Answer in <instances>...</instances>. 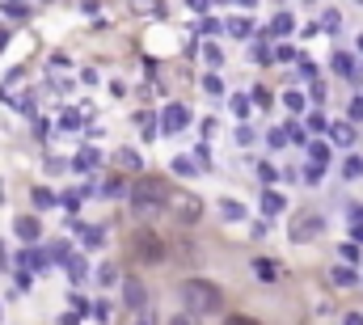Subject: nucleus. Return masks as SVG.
I'll use <instances>...</instances> for the list:
<instances>
[{"label": "nucleus", "mask_w": 363, "mask_h": 325, "mask_svg": "<svg viewBox=\"0 0 363 325\" xmlns=\"http://www.w3.org/2000/svg\"><path fill=\"white\" fill-rule=\"evenodd\" d=\"M131 253L140 258V262H148V266H157V262H165L169 258V245H165V237H157V233H135L131 237Z\"/></svg>", "instance_id": "obj_3"}, {"label": "nucleus", "mask_w": 363, "mask_h": 325, "mask_svg": "<svg viewBox=\"0 0 363 325\" xmlns=\"http://www.w3.org/2000/svg\"><path fill=\"white\" fill-rule=\"evenodd\" d=\"M169 203L178 207V220H182V224H194L199 215H203V203H199L194 194H186V190H169Z\"/></svg>", "instance_id": "obj_5"}, {"label": "nucleus", "mask_w": 363, "mask_h": 325, "mask_svg": "<svg viewBox=\"0 0 363 325\" xmlns=\"http://www.w3.org/2000/svg\"><path fill=\"white\" fill-rule=\"evenodd\" d=\"M224 325H262V321H253V317H245V312H233V317H224Z\"/></svg>", "instance_id": "obj_13"}, {"label": "nucleus", "mask_w": 363, "mask_h": 325, "mask_svg": "<svg viewBox=\"0 0 363 325\" xmlns=\"http://www.w3.org/2000/svg\"><path fill=\"white\" fill-rule=\"evenodd\" d=\"M334 135H338L342 144H351V127H346V123H338V127H334Z\"/></svg>", "instance_id": "obj_15"}, {"label": "nucleus", "mask_w": 363, "mask_h": 325, "mask_svg": "<svg viewBox=\"0 0 363 325\" xmlns=\"http://www.w3.org/2000/svg\"><path fill=\"white\" fill-rule=\"evenodd\" d=\"M346 178H363V160H359V156L346 160Z\"/></svg>", "instance_id": "obj_14"}, {"label": "nucleus", "mask_w": 363, "mask_h": 325, "mask_svg": "<svg viewBox=\"0 0 363 325\" xmlns=\"http://www.w3.org/2000/svg\"><path fill=\"white\" fill-rule=\"evenodd\" d=\"M161 127H165V131H182V127H186V106H169L165 119H161Z\"/></svg>", "instance_id": "obj_7"}, {"label": "nucleus", "mask_w": 363, "mask_h": 325, "mask_svg": "<svg viewBox=\"0 0 363 325\" xmlns=\"http://www.w3.org/2000/svg\"><path fill=\"white\" fill-rule=\"evenodd\" d=\"M330 279H334V288H351V283H355V270H351V266H334Z\"/></svg>", "instance_id": "obj_9"}, {"label": "nucleus", "mask_w": 363, "mask_h": 325, "mask_svg": "<svg viewBox=\"0 0 363 325\" xmlns=\"http://www.w3.org/2000/svg\"><path fill=\"white\" fill-rule=\"evenodd\" d=\"M0 47H5V30H0Z\"/></svg>", "instance_id": "obj_17"}, {"label": "nucleus", "mask_w": 363, "mask_h": 325, "mask_svg": "<svg viewBox=\"0 0 363 325\" xmlns=\"http://www.w3.org/2000/svg\"><path fill=\"white\" fill-rule=\"evenodd\" d=\"M253 275L262 279V283H279V279H283V266H279L275 258H258V262H253Z\"/></svg>", "instance_id": "obj_6"}, {"label": "nucleus", "mask_w": 363, "mask_h": 325, "mask_svg": "<svg viewBox=\"0 0 363 325\" xmlns=\"http://www.w3.org/2000/svg\"><path fill=\"white\" fill-rule=\"evenodd\" d=\"M287 233H292V241H300V245H304V241H313V237L321 233V215H317V211H300L296 220L287 224Z\"/></svg>", "instance_id": "obj_4"}, {"label": "nucleus", "mask_w": 363, "mask_h": 325, "mask_svg": "<svg viewBox=\"0 0 363 325\" xmlns=\"http://www.w3.org/2000/svg\"><path fill=\"white\" fill-rule=\"evenodd\" d=\"M169 203V182L165 178H135L131 182V211L135 215H161Z\"/></svg>", "instance_id": "obj_2"}, {"label": "nucleus", "mask_w": 363, "mask_h": 325, "mask_svg": "<svg viewBox=\"0 0 363 325\" xmlns=\"http://www.w3.org/2000/svg\"><path fill=\"white\" fill-rule=\"evenodd\" d=\"M182 304L194 317H216V312H224V292L212 279H186L182 283Z\"/></svg>", "instance_id": "obj_1"}, {"label": "nucleus", "mask_w": 363, "mask_h": 325, "mask_svg": "<svg viewBox=\"0 0 363 325\" xmlns=\"http://www.w3.org/2000/svg\"><path fill=\"white\" fill-rule=\"evenodd\" d=\"M0 317H5V312H0Z\"/></svg>", "instance_id": "obj_19"}, {"label": "nucleus", "mask_w": 363, "mask_h": 325, "mask_svg": "<svg viewBox=\"0 0 363 325\" xmlns=\"http://www.w3.org/2000/svg\"><path fill=\"white\" fill-rule=\"evenodd\" d=\"M346 325H363V317H346Z\"/></svg>", "instance_id": "obj_16"}, {"label": "nucleus", "mask_w": 363, "mask_h": 325, "mask_svg": "<svg viewBox=\"0 0 363 325\" xmlns=\"http://www.w3.org/2000/svg\"><path fill=\"white\" fill-rule=\"evenodd\" d=\"M165 325H199V317H194V312H174Z\"/></svg>", "instance_id": "obj_12"}, {"label": "nucleus", "mask_w": 363, "mask_h": 325, "mask_svg": "<svg viewBox=\"0 0 363 325\" xmlns=\"http://www.w3.org/2000/svg\"><path fill=\"white\" fill-rule=\"evenodd\" d=\"M359 47H363V38H359Z\"/></svg>", "instance_id": "obj_18"}, {"label": "nucleus", "mask_w": 363, "mask_h": 325, "mask_svg": "<svg viewBox=\"0 0 363 325\" xmlns=\"http://www.w3.org/2000/svg\"><path fill=\"white\" fill-rule=\"evenodd\" d=\"M220 211L228 215V220H241V215H245V207H241V203H233V199H224V203H220Z\"/></svg>", "instance_id": "obj_11"}, {"label": "nucleus", "mask_w": 363, "mask_h": 325, "mask_svg": "<svg viewBox=\"0 0 363 325\" xmlns=\"http://www.w3.org/2000/svg\"><path fill=\"white\" fill-rule=\"evenodd\" d=\"M127 325H157V317H152V308H144V304H140V308L131 312V321H127Z\"/></svg>", "instance_id": "obj_10"}, {"label": "nucleus", "mask_w": 363, "mask_h": 325, "mask_svg": "<svg viewBox=\"0 0 363 325\" xmlns=\"http://www.w3.org/2000/svg\"><path fill=\"white\" fill-rule=\"evenodd\" d=\"M13 228H17V237H22V241H38V220H34V215H22V220H17Z\"/></svg>", "instance_id": "obj_8"}]
</instances>
